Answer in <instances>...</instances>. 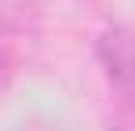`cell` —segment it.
Here are the masks:
<instances>
[{"mask_svg": "<svg viewBox=\"0 0 135 131\" xmlns=\"http://www.w3.org/2000/svg\"><path fill=\"white\" fill-rule=\"evenodd\" d=\"M99 62L124 95H135V33L132 29H106L99 37Z\"/></svg>", "mask_w": 135, "mask_h": 131, "instance_id": "1", "label": "cell"}]
</instances>
